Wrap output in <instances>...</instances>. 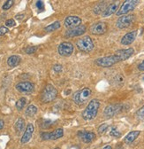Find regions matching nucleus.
<instances>
[{
    "mask_svg": "<svg viewBox=\"0 0 144 149\" xmlns=\"http://www.w3.org/2000/svg\"><path fill=\"white\" fill-rule=\"evenodd\" d=\"M100 107V101L96 99H94L89 101L86 108L82 112V118L86 121L93 120L98 113V109Z\"/></svg>",
    "mask_w": 144,
    "mask_h": 149,
    "instance_id": "f257e3e1",
    "label": "nucleus"
},
{
    "mask_svg": "<svg viewBox=\"0 0 144 149\" xmlns=\"http://www.w3.org/2000/svg\"><path fill=\"white\" fill-rule=\"evenodd\" d=\"M91 93H92V91H91L90 88L85 87L83 89L77 91L74 93L73 96V100L77 105H83L89 100V97L91 96Z\"/></svg>",
    "mask_w": 144,
    "mask_h": 149,
    "instance_id": "f03ea898",
    "label": "nucleus"
},
{
    "mask_svg": "<svg viewBox=\"0 0 144 149\" xmlns=\"http://www.w3.org/2000/svg\"><path fill=\"white\" fill-rule=\"evenodd\" d=\"M58 96L57 89L51 84H47L42 91L41 100L43 103H49L55 100Z\"/></svg>",
    "mask_w": 144,
    "mask_h": 149,
    "instance_id": "7ed1b4c3",
    "label": "nucleus"
},
{
    "mask_svg": "<svg viewBox=\"0 0 144 149\" xmlns=\"http://www.w3.org/2000/svg\"><path fill=\"white\" fill-rule=\"evenodd\" d=\"M96 64L101 68H110L118 62H120L119 58L118 57L117 54L110 55V56H105V57L98 58L96 60Z\"/></svg>",
    "mask_w": 144,
    "mask_h": 149,
    "instance_id": "20e7f679",
    "label": "nucleus"
},
{
    "mask_svg": "<svg viewBox=\"0 0 144 149\" xmlns=\"http://www.w3.org/2000/svg\"><path fill=\"white\" fill-rule=\"evenodd\" d=\"M77 48L83 52H90L94 48V43L90 36H86L82 38H80L76 43Z\"/></svg>",
    "mask_w": 144,
    "mask_h": 149,
    "instance_id": "39448f33",
    "label": "nucleus"
},
{
    "mask_svg": "<svg viewBox=\"0 0 144 149\" xmlns=\"http://www.w3.org/2000/svg\"><path fill=\"white\" fill-rule=\"evenodd\" d=\"M139 4L138 0H127L125 1L122 6H120V8L118 10V12L116 13V14L118 16H123V15H127L129 12L133 11L136 6Z\"/></svg>",
    "mask_w": 144,
    "mask_h": 149,
    "instance_id": "423d86ee",
    "label": "nucleus"
},
{
    "mask_svg": "<svg viewBox=\"0 0 144 149\" xmlns=\"http://www.w3.org/2000/svg\"><path fill=\"white\" fill-rule=\"evenodd\" d=\"M134 19H135V16L134 14H127V15L120 16L116 22V26H117V28H119L120 29H127L132 25V23L134 21Z\"/></svg>",
    "mask_w": 144,
    "mask_h": 149,
    "instance_id": "0eeeda50",
    "label": "nucleus"
},
{
    "mask_svg": "<svg viewBox=\"0 0 144 149\" xmlns=\"http://www.w3.org/2000/svg\"><path fill=\"white\" fill-rule=\"evenodd\" d=\"M64 135V130L62 128H59L52 132H43L41 138L43 140H57L62 138Z\"/></svg>",
    "mask_w": 144,
    "mask_h": 149,
    "instance_id": "6e6552de",
    "label": "nucleus"
},
{
    "mask_svg": "<svg viewBox=\"0 0 144 149\" xmlns=\"http://www.w3.org/2000/svg\"><path fill=\"white\" fill-rule=\"evenodd\" d=\"M74 45L70 42H63L59 45V53L61 56H64V57H68L72 53L74 52Z\"/></svg>",
    "mask_w": 144,
    "mask_h": 149,
    "instance_id": "1a4fd4ad",
    "label": "nucleus"
},
{
    "mask_svg": "<svg viewBox=\"0 0 144 149\" xmlns=\"http://www.w3.org/2000/svg\"><path fill=\"white\" fill-rule=\"evenodd\" d=\"M121 110H122V105H120V104L109 105L105 107L103 114L107 117H112V116H116L117 114H119Z\"/></svg>",
    "mask_w": 144,
    "mask_h": 149,
    "instance_id": "9d476101",
    "label": "nucleus"
},
{
    "mask_svg": "<svg viewBox=\"0 0 144 149\" xmlns=\"http://www.w3.org/2000/svg\"><path fill=\"white\" fill-rule=\"evenodd\" d=\"M106 31H107V25L105 22H98L90 27V32L93 35H96V36L103 35L104 33H106Z\"/></svg>",
    "mask_w": 144,
    "mask_h": 149,
    "instance_id": "9b49d317",
    "label": "nucleus"
},
{
    "mask_svg": "<svg viewBox=\"0 0 144 149\" xmlns=\"http://www.w3.org/2000/svg\"><path fill=\"white\" fill-rule=\"evenodd\" d=\"M81 23V19L78 16H68L65 20V27L68 29L76 28Z\"/></svg>",
    "mask_w": 144,
    "mask_h": 149,
    "instance_id": "f8f14e48",
    "label": "nucleus"
},
{
    "mask_svg": "<svg viewBox=\"0 0 144 149\" xmlns=\"http://www.w3.org/2000/svg\"><path fill=\"white\" fill-rule=\"evenodd\" d=\"M86 32V26L85 25H80L76 28L68 29L65 36L66 37H75V36H81L82 34H84Z\"/></svg>",
    "mask_w": 144,
    "mask_h": 149,
    "instance_id": "ddd939ff",
    "label": "nucleus"
},
{
    "mask_svg": "<svg viewBox=\"0 0 144 149\" xmlns=\"http://www.w3.org/2000/svg\"><path fill=\"white\" fill-rule=\"evenodd\" d=\"M77 135L84 143H91L96 139V134L94 132L87 130H79Z\"/></svg>",
    "mask_w": 144,
    "mask_h": 149,
    "instance_id": "4468645a",
    "label": "nucleus"
},
{
    "mask_svg": "<svg viewBox=\"0 0 144 149\" xmlns=\"http://www.w3.org/2000/svg\"><path fill=\"white\" fill-rule=\"evenodd\" d=\"M134 53V48H127V49H122V50H119L115 52V54L118 55V57L119 58L120 61H127V59H129L131 56Z\"/></svg>",
    "mask_w": 144,
    "mask_h": 149,
    "instance_id": "2eb2a0df",
    "label": "nucleus"
},
{
    "mask_svg": "<svg viewBox=\"0 0 144 149\" xmlns=\"http://www.w3.org/2000/svg\"><path fill=\"white\" fill-rule=\"evenodd\" d=\"M136 36H137V31L136 30L128 32L127 34H125L121 38V41H120L121 45H131L135 40Z\"/></svg>",
    "mask_w": 144,
    "mask_h": 149,
    "instance_id": "dca6fc26",
    "label": "nucleus"
},
{
    "mask_svg": "<svg viewBox=\"0 0 144 149\" xmlns=\"http://www.w3.org/2000/svg\"><path fill=\"white\" fill-rule=\"evenodd\" d=\"M16 89L21 92H32L34 89V84L30 82H20L16 84Z\"/></svg>",
    "mask_w": 144,
    "mask_h": 149,
    "instance_id": "f3484780",
    "label": "nucleus"
},
{
    "mask_svg": "<svg viewBox=\"0 0 144 149\" xmlns=\"http://www.w3.org/2000/svg\"><path fill=\"white\" fill-rule=\"evenodd\" d=\"M34 125L32 123H28L27 125V127H26L25 132H24V134H23V136L21 138V144H26L31 139V138L33 136V133H34Z\"/></svg>",
    "mask_w": 144,
    "mask_h": 149,
    "instance_id": "a211bd4d",
    "label": "nucleus"
},
{
    "mask_svg": "<svg viewBox=\"0 0 144 149\" xmlns=\"http://www.w3.org/2000/svg\"><path fill=\"white\" fill-rule=\"evenodd\" d=\"M119 2H114V3H112L111 5H109L106 9L104 10V12L102 13V16L106 18V17H109L111 15H112L113 13H117L118 12V8H119Z\"/></svg>",
    "mask_w": 144,
    "mask_h": 149,
    "instance_id": "6ab92c4d",
    "label": "nucleus"
},
{
    "mask_svg": "<svg viewBox=\"0 0 144 149\" xmlns=\"http://www.w3.org/2000/svg\"><path fill=\"white\" fill-rule=\"evenodd\" d=\"M140 133H141V132H139V130H133V132H130L127 136L125 137V139H124L125 143H127V144L133 143L138 138V136L140 135Z\"/></svg>",
    "mask_w": 144,
    "mask_h": 149,
    "instance_id": "aec40b11",
    "label": "nucleus"
},
{
    "mask_svg": "<svg viewBox=\"0 0 144 149\" xmlns=\"http://www.w3.org/2000/svg\"><path fill=\"white\" fill-rule=\"evenodd\" d=\"M21 57L20 56H17V55H12V56H10L7 60V64L10 68H14L16 66H18L20 63H21Z\"/></svg>",
    "mask_w": 144,
    "mask_h": 149,
    "instance_id": "412c9836",
    "label": "nucleus"
},
{
    "mask_svg": "<svg viewBox=\"0 0 144 149\" xmlns=\"http://www.w3.org/2000/svg\"><path fill=\"white\" fill-rule=\"evenodd\" d=\"M15 130L18 133H21V132H23L25 129V121L23 118H19L17 120V122L15 123Z\"/></svg>",
    "mask_w": 144,
    "mask_h": 149,
    "instance_id": "4be33fe9",
    "label": "nucleus"
},
{
    "mask_svg": "<svg viewBox=\"0 0 144 149\" xmlns=\"http://www.w3.org/2000/svg\"><path fill=\"white\" fill-rule=\"evenodd\" d=\"M106 3L105 2H101V3H98L95 6L93 11L96 14H100V13H103L104 12V10L106 9Z\"/></svg>",
    "mask_w": 144,
    "mask_h": 149,
    "instance_id": "5701e85b",
    "label": "nucleus"
},
{
    "mask_svg": "<svg viewBox=\"0 0 144 149\" xmlns=\"http://www.w3.org/2000/svg\"><path fill=\"white\" fill-rule=\"evenodd\" d=\"M37 113V107L34 105H29L28 108L26 109V116H34Z\"/></svg>",
    "mask_w": 144,
    "mask_h": 149,
    "instance_id": "b1692460",
    "label": "nucleus"
},
{
    "mask_svg": "<svg viewBox=\"0 0 144 149\" xmlns=\"http://www.w3.org/2000/svg\"><path fill=\"white\" fill-rule=\"evenodd\" d=\"M60 22H53L50 25H48L47 27H45L44 30L47 31V32H52L54 30H57L60 28Z\"/></svg>",
    "mask_w": 144,
    "mask_h": 149,
    "instance_id": "393cba45",
    "label": "nucleus"
},
{
    "mask_svg": "<svg viewBox=\"0 0 144 149\" xmlns=\"http://www.w3.org/2000/svg\"><path fill=\"white\" fill-rule=\"evenodd\" d=\"M26 103H27V100L25 98H21L19 100L16 102V105H15L16 106V108L18 110H22L23 107H25Z\"/></svg>",
    "mask_w": 144,
    "mask_h": 149,
    "instance_id": "a878e982",
    "label": "nucleus"
},
{
    "mask_svg": "<svg viewBox=\"0 0 144 149\" xmlns=\"http://www.w3.org/2000/svg\"><path fill=\"white\" fill-rule=\"evenodd\" d=\"M53 125V122L50 121V120H48V119H44L42 121V123H41V127L43 129H49L50 128L51 126Z\"/></svg>",
    "mask_w": 144,
    "mask_h": 149,
    "instance_id": "bb28decb",
    "label": "nucleus"
},
{
    "mask_svg": "<svg viewBox=\"0 0 144 149\" xmlns=\"http://www.w3.org/2000/svg\"><path fill=\"white\" fill-rule=\"evenodd\" d=\"M110 135H111L112 137H114V138H119V137H121L120 132H119V130H118L116 127H112V128L111 129Z\"/></svg>",
    "mask_w": 144,
    "mask_h": 149,
    "instance_id": "cd10ccee",
    "label": "nucleus"
},
{
    "mask_svg": "<svg viewBox=\"0 0 144 149\" xmlns=\"http://www.w3.org/2000/svg\"><path fill=\"white\" fill-rule=\"evenodd\" d=\"M14 4V1L13 0H8L6 1L4 5H3V10H9Z\"/></svg>",
    "mask_w": 144,
    "mask_h": 149,
    "instance_id": "c85d7f7f",
    "label": "nucleus"
},
{
    "mask_svg": "<svg viewBox=\"0 0 144 149\" xmlns=\"http://www.w3.org/2000/svg\"><path fill=\"white\" fill-rule=\"evenodd\" d=\"M136 116H138L139 119L141 120H143L144 121V106L141 107L137 112H136Z\"/></svg>",
    "mask_w": 144,
    "mask_h": 149,
    "instance_id": "c756f323",
    "label": "nucleus"
},
{
    "mask_svg": "<svg viewBox=\"0 0 144 149\" xmlns=\"http://www.w3.org/2000/svg\"><path fill=\"white\" fill-rule=\"evenodd\" d=\"M107 129H108V124L107 123H103V124L100 125L99 128H98V133L99 134H103L107 130Z\"/></svg>",
    "mask_w": 144,
    "mask_h": 149,
    "instance_id": "7c9ffc66",
    "label": "nucleus"
},
{
    "mask_svg": "<svg viewBox=\"0 0 144 149\" xmlns=\"http://www.w3.org/2000/svg\"><path fill=\"white\" fill-rule=\"evenodd\" d=\"M37 51V46H28V47H27L26 50H25L26 53H28V54L34 53Z\"/></svg>",
    "mask_w": 144,
    "mask_h": 149,
    "instance_id": "2f4dec72",
    "label": "nucleus"
},
{
    "mask_svg": "<svg viewBox=\"0 0 144 149\" xmlns=\"http://www.w3.org/2000/svg\"><path fill=\"white\" fill-rule=\"evenodd\" d=\"M8 32H9V29H8L6 27H4V26L0 27V36H2L6 35V34L8 33Z\"/></svg>",
    "mask_w": 144,
    "mask_h": 149,
    "instance_id": "473e14b6",
    "label": "nucleus"
},
{
    "mask_svg": "<svg viewBox=\"0 0 144 149\" xmlns=\"http://www.w3.org/2000/svg\"><path fill=\"white\" fill-rule=\"evenodd\" d=\"M6 25L7 27H13L16 25V23H15V21L13 20V19H10V20H7L6 22Z\"/></svg>",
    "mask_w": 144,
    "mask_h": 149,
    "instance_id": "72a5a7b5",
    "label": "nucleus"
},
{
    "mask_svg": "<svg viewBox=\"0 0 144 149\" xmlns=\"http://www.w3.org/2000/svg\"><path fill=\"white\" fill-rule=\"evenodd\" d=\"M53 70L57 72V73H59L62 71V66L59 65V64H56V65H54L53 66Z\"/></svg>",
    "mask_w": 144,
    "mask_h": 149,
    "instance_id": "f704fd0d",
    "label": "nucleus"
},
{
    "mask_svg": "<svg viewBox=\"0 0 144 149\" xmlns=\"http://www.w3.org/2000/svg\"><path fill=\"white\" fill-rule=\"evenodd\" d=\"M37 6L38 10H40V11H43L44 9V4H43V1H37Z\"/></svg>",
    "mask_w": 144,
    "mask_h": 149,
    "instance_id": "c9c22d12",
    "label": "nucleus"
},
{
    "mask_svg": "<svg viewBox=\"0 0 144 149\" xmlns=\"http://www.w3.org/2000/svg\"><path fill=\"white\" fill-rule=\"evenodd\" d=\"M138 69H139V70H141V71H144V61H143L141 63H140V64H139V66H138Z\"/></svg>",
    "mask_w": 144,
    "mask_h": 149,
    "instance_id": "e433bc0d",
    "label": "nucleus"
},
{
    "mask_svg": "<svg viewBox=\"0 0 144 149\" xmlns=\"http://www.w3.org/2000/svg\"><path fill=\"white\" fill-rule=\"evenodd\" d=\"M24 14L23 13H21V14H17L16 16H15V18L17 19V20H22V19L24 18Z\"/></svg>",
    "mask_w": 144,
    "mask_h": 149,
    "instance_id": "4c0bfd02",
    "label": "nucleus"
},
{
    "mask_svg": "<svg viewBox=\"0 0 144 149\" xmlns=\"http://www.w3.org/2000/svg\"><path fill=\"white\" fill-rule=\"evenodd\" d=\"M4 125H5V123H4V121L0 119V130L4 128Z\"/></svg>",
    "mask_w": 144,
    "mask_h": 149,
    "instance_id": "58836bf2",
    "label": "nucleus"
},
{
    "mask_svg": "<svg viewBox=\"0 0 144 149\" xmlns=\"http://www.w3.org/2000/svg\"><path fill=\"white\" fill-rule=\"evenodd\" d=\"M103 149H112V146H110V145H107V146H105Z\"/></svg>",
    "mask_w": 144,
    "mask_h": 149,
    "instance_id": "ea45409f",
    "label": "nucleus"
},
{
    "mask_svg": "<svg viewBox=\"0 0 144 149\" xmlns=\"http://www.w3.org/2000/svg\"><path fill=\"white\" fill-rule=\"evenodd\" d=\"M55 149H59V147H57V148H55Z\"/></svg>",
    "mask_w": 144,
    "mask_h": 149,
    "instance_id": "a19ab883",
    "label": "nucleus"
},
{
    "mask_svg": "<svg viewBox=\"0 0 144 149\" xmlns=\"http://www.w3.org/2000/svg\"><path fill=\"white\" fill-rule=\"evenodd\" d=\"M143 80H144V77H143Z\"/></svg>",
    "mask_w": 144,
    "mask_h": 149,
    "instance_id": "79ce46f5",
    "label": "nucleus"
}]
</instances>
